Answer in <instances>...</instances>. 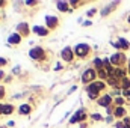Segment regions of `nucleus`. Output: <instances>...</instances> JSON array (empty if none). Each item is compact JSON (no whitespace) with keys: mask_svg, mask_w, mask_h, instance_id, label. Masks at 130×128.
<instances>
[{"mask_svg":"<svg viewBox=\"0 0 130 128\" xmlns=\"http://www.w3.org/2000/svg\"><path fill=\"white\" fill-rule=\"evenodd\" d=\"M3 5H5V2H2V0H0V6H3Z\"/></svg>","mask_w":130,"mask_h":128,"instance_id":"obj_25","label":"nucleus"},{"mask_svg":"<svg viewBox=\"0 0 130 128\" xmlns=\"http://www.w3.org/2000/svg\"><path fill=\"white\" fill-rule=\"evenodd\" d=\"M20 113H21V115H29V113H30V107H29V104H23V105L20 107Z\"/></svg>","mask_w":130,"mask_h":128,"instance_id":"obj_15","label":"nucleus"},{"mask_svg":"<svg viewBox=\"0 0 130 128\" xmlns=\"http://www.w3.org/2000/svg\"><path fill=\"white\" fill-rule=\"evenodd\" d=\"M129 23H130V17H129Z\"/></svg>","mask_w":130,"mask_h":128,"instance_id":"obj_28","label":"nucleus"},{"mask_svg":"<svg viewBox=\"0 0 130 128\" xmlns=\"http://www.w3.org/2000/svg\"><path fill=\"white\" fill-rule=\"evenodd\" d=\"M29 56H30L32 59H42V57H44V50H42L41 47H35V48L30 50Z\"/></svg>","mask_w":130,"mask_h":128,"instance_id":"obj_4","label":"nucleus"},{"mask_svg":"<svg viewBox=\"0 0 130 128\" xmlns=\"http://www.w3.org/2000/svg\"><path fill=\"white\" fill-rule=\"evenodd\" d=\"M45 20H47V26H48L50 29L58 27V18H56V17H47Z\"/></svg>","mask_w":130,"mask_h":128,"instance_id":"obj_10","label":"nucleus"},{"mask_svg":"<svg viewBox=\"0 0 130 128\" xmlns=\"http://www.w3.org/2000/svg\"><path fill=\"white\" fill-rule=\"evenodd\" d=\"M126 115V110L123 109V107H118L117 110H115V116H118V118H123Z\"/></svg>","mask_w":130,"mask_h":128,"instance_id":"obj_17","label":"nucleus"},{"mask_svg":"<svg viewBox=\"0 0 130 128\" xmlns=\"http://www.w3.org/2000/svg\"><path fill=\"white\" fill-rule=\"evenodd\" d=\"M56 6H58V9H59V11H62V12L68 11V3H67V2H58V3H56Z\"/></svg>","mask_w":130,"mask_h":128,"instance_id":"obj_14","label":"nucleus"},{"mask_svg":"<svg viewBox=\"0 0 130 128\" xmlns=\"http://www.w3.org/2000/svg\"><path fill=\"white\" fill-rule=\"evenodd\" d=\"M89 53V45L88 44H77L76 45V56L79 57H86Z\"/></svg>","mask_w":130,"mask_h":128,"instance_id":"obj_2","label":"nucleus"},{"mask_svg":"<svg viewBox=\"0 0 130 128\" xmlns=\"http://www.w3.org/2000/svg\"><path fill=\"white\" fill-rule=\"evenodd\" d=\"M14 112V107L11 105V104H5L3 105V115H9V113H12Z\"/></svg>","mask_w":130,"mask_h":128,"instance_id":"obj_16","label":"nucleus"},{"mask_svg":"<svg viewBox=\"0 0 130 128\" xmlns=\"http://www.w3.org/2000/svg\"><path fill=\"white\" fill-rule=\"evenodd\" d=\"M124 59H126V57H124L121 53H117V54H112V56H110V62L113 65H121L124 62Z\"/></svg>","mask_w":130,"mask_h":128,"instance_id":"obj_5","label":"nucleus"},{"mask_svg":"<svg viewBox=\"0 0 130 128\" xmlns=\"http://www.w3.org/2000/svg\"><path fill=\"white\" fill-rule=\"evenodd\" d=\"M124 96H126L127 99H130V91H124Z\"/></svg>","mask_w":130,"mask_h":128,"instance_id":"obj_22","label":"nucleus"},{"mask_svg":"<svg viewBox=\"0 0 130 128\" xmlns=\"http://www.w3.org/2000/svg\"><path fill=\"white\" fill-rule=\"evenodd\" d=\"M110 102H112V96H110V95H103L100 99H98V104H100V105H103V107H107Z\"/></svg>","mask_w":130,"mask_h":128,"instance_id":"obj_8","label":"nucleus"},{"mask_svg":"<svg viewBox=\"0 0 130 128\" xmlns=\"http://www.w3.org/2000/svg\"><path fill=\"white\" fill-rule=\"evenodd\" d=\"M6 65V59H0V66H5Z\"/></svg>","mask_w":130,"mask_h":128,"instance_id":"obj_24","label":"nucleus"},{"mask_svg":"<svg viewBox=\"0 0 130 128\" xmlns=\"http://www.w3.org/2000/svg\"><path fill=\"white\" fill-rule=\"evenodd\" d=\"M103 88H104V84L101 83V81H95V83H91L89 86H88V95H89V98H92V99H95L98 96V94L103 91Z\"/></svg>","mask_w":130,"mask_h":128,"instance_id":"obj_1","label":"nucleus"},{"mask_svg":"<svg viewBox=\"0 0 130 128\" xmlns=\"http://www.w3.org/2000/svg\"><path fill=\"white\" fill-rule=\"evenodd\" d=\"M103 63H104V62H103L101 59H95V60H94V65H95V68H97L98 71L103 69Z\"/></svg>","mask_w":130,"mask_h":128,"instance_id":"obj_18","label":"nucleus"},{"mask_svg":"<svg viewBox=\"0 0 130 128\" xmlns=\"http://www.w3.org/2000/svg\"><path fill=\"white\" fill-rule=\"evenodd\" d=\"M17 32H20L21 35H27L29 33V26L26 23H21V24L17 26Z\"/></svg>","mask_w":130,"mask_h":128,"instance_id":"obj_11","label":"nucleus"},{"mask_svg":"<svg viewBox=\"0 0 130 128\" xmlns=\"http://www.w3.org/2000/svg\"><path fill=\"white\" fill-rule=\"evenodd\" d=\"M62 59H64L65 62H71L73 60V51H71L70 47H65L64 50H62Z\"/></svg>","mask_w":130,"mask_h":128,"instance_id":"obj_6","label":"nucleus"},{"mask_svg":"<svg viewBox=\"0 0 130 128\" xmlns=\"http://www.w3.org/2000/svg\"><path fill=\"white\" fill-rule=\"evenodd\" d=\"M92 118H94L95 121H100V119H101V116H100V115H97V113H95V115H92Z\"/></svg>","mask_w":130,"mask_h":128,"instance_id":"obj_23","label":"nucleus"},{"mask_svg":"<svg viewBox=\"0 0 130 128\" xmlns=\"http://www.w3.org/2000/svg\"><path fill=\"white\" fill-rule=\"evenodd\" d=\"M85 118H86L85 110H79V112H76V113H74V118H71V124L79 122V121H82V119H85Z\"/></svg>","mask_w":130,"mask_h":128,"instance_id":"obj_7","label":"nucleus"},{"mask_svg":"<svg viewBox=\"0 0 130 128\" xmlns=\"http://www.w3.org/2000/svg\"><path fill=\"white\" fill-rule=\"evenodd\" d=\"M113 45H115L117 48H127V47H129V42H127L126 39H120V41H118L117 44H113Z\"/></svg>","mask_w":130,"mask_h":128,"instance_id":"obj_13","label":"nucleus"},{"mask_svg":"<svg viewBox=\"0 0 130 128\" xmlns=\"http://www.w3.org/2000/svg\"><path fill=\"white\" fill-rule=\"evenodd\" d=\"M20 41H21V35L20 33H14V35L9 36V44H12V45L20 44Z\"/></svg>","mask_w":130,"mask_h":128,"instance_id":"obj_9","label":"nucleus"},{"mask_svg":"<svg viewBox=\"0 0 130 128\" xmlns=\"http://www.w3.org/2000/svg\"><path fill=\"white\" fill-rule=\"evenodd\" d=\"M123 88H124V89H129L130 88V80L129 78H126V77L123 78Z\"/></svg>","mask_w":130,"mask_h":128,"instance_id":"obj_19","label":"nucleus"},{"mask_svg":"<svg viewBox=\"0 0 130 128\" xmlns=\"http://www.w3.org/2000/svg\"><path fill=\"white\" fill-rule=\"evenodd\" d=\"M3 96H5V88L0 86V98H3Z\"/></svg>","mask_w":130,"mask_h":128,"instance_id":"obj_20","label":"nucleus"},{"mask_svg":"<svg viewBox=\"0 0 130 128\" xmlns=\"http://www.w3.org/2000/svg\"><path fill=\"white\" fill-rule=\"evenodd\" d=\"M2 77H3V72H0V78H2Z\"/></svg>","mask_w":130,"mask_h":128,"instance_id":"obj_26","label":"nucleus"},{"mask_svg":"<svg viewBox=\"0 0 130 128\" xmlns=\"http://www.w3.org/2000/svg\"><path fill=\"white\" fill-rule=\"evenodd\" d=\"M95 71L94 69H86L85 72H83V75H82V81L83 83H89V81H92L94 78H95Z\"/></svg>","mask_w":130,"mask_h":128,"instance_id":"obj_3","label":"nucleus"},{"mask_svg":"<svg viewBox=\"0 0 130 128\" xmlns=\"http://www.w3.org/2000/svg\"><path fill=\"white\" fill-rule=\"evenodd\" d=\"M33 32L36 33V35H41V36L48 35V30H47L45 27H39V26H35V27H33Z\"/></svg>","mask_w":130,"mask_h":128,"instance_id":"obj_12","label":"nucleus"},{"mask_svg":"<svg viewBox=\"0 0 130 128\" xmlns=\"http://www.w3.org/2000/svg\"><path fill=\"white\" fill-rule=\"evenodd\" d=\"M129 74H130V63H129Z\"/></svg>","mask_w":130,"mask_h":128,"instance_id":"obj_27","label":"nucleus"},{"mask_svg":"<svg viewBox=\"0 0 130 128\" xmlns=\"http://www.w3.org/2000/svg\"><path fill=\"white\" fill-rule=\"evenodd\" d=\"M123 102H124V99H123V98H117V104H118V105H121Z\"/></svg>","mask_w":130,"mask_h":128,"instance_id":"obj_21","label":"nucleus"}]
</instances>
